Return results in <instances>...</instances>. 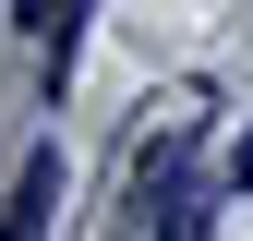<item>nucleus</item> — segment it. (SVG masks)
Masks as SVG:
<instances>
[{"label":"nucleus","instance_id":"obj_4","mask_svg":"<svg viewBox=\"0 0 253 241\" xmlns=\"http://www.w3.org/2000/svg\"><path fill=\"white\" fill-rule=\"evenodd\" d=\"M217 181H229V193H253V133L229 145V169H217Z\"/></svg>","mask_w":253,"mask_h":241},{"label":"nucleus","instance_id":"obj_2","mask_svg":"<svg viewBox=\"0 0 253 241\" xmlns=\"http://www.w3.org/2000/svg\"><path fill=\"white\" fill-rule=\"evenodd\" d=\"M48 217H60V145H24L12 193H0V241H48Z\"/></svg>","mask_w":253,"mask_h":241},{"label":"nucleus","instance_id":"obj_3","mask_svg":"<svg viewBox=\"0 0 253 241\" xmlns=\"http://www.w3.org/2000/svg\"><path fill=\"white\" fill-rule=\"evenodd\" d=\"M24 24H37V60H48V84H73V48H84V0H24Z\"/></svg>","mask_w":253,"mask_h":241},{"label":"nucleus","instance_id":"obj_1","mask_svg":"<svg viewBox=\"0 0 253 241\" xmlns=\"http://www.w3.org/2000/svg\"><path fill=\"white\" fill-rule=\"evenodd\" d=\"M205 120H217L205 84H169V97H157V120L133 133V205H145V229H157V241H205V205H217V181L193 169Z\"/></svg>","mask_w":253,"mask_h":241}]
</instances>
